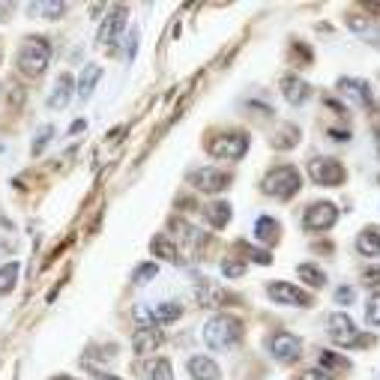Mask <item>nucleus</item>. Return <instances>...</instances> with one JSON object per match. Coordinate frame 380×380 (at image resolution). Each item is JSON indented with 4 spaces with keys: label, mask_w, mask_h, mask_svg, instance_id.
Wrapping results in <instances>:
<instances>
[{
    "label": "nucleus",
    "mask_w": 380,
    "mask_h": 380,
    "mask_svg": "<svg viewBox=\"0 0 380 380\" xmlns=\"http://www.w3.org/2000/svg\"><path fill=\"white\" fill-rule=\"evenodd\" d=\"M243 338V321L234 314H216L204 323V341L213 350H225Z\"/></svg>",
    "instance_id": "obj_1"
},
{
    "label": "nucleus",
    "mask_w": 380,
    "mask_h": 380,
    "mask_svg": "<svg viewBox=\"0 0 380 380\" xmlns=\"http://www.w3.org/2000/svg\"><path fill=\"white\" fill-rule=\"evenodd\" d=\"M48 60H52V42L45 36H28L18 52V72L28 75V78H36L42 75Z\"/></svg>",
    "instance_id": "obj_2"
},
{
    "label": "nucleus",
    "mask_w": 380,
    "mask_h": 380,
    "mask_svg": "<svg viewBox=\"0 0 380 380\" xmlns=\"http://www.w3.org/2000/svg\"><path fill=\"white\" fill-rule=\"evenodd\" d=\"M299 171L294 165H278L273 168L267 177H263V192L275 201H290L297 192H299Z\"/></svg>",
    "instance_id": "obj_3"
},
{
    "label": "nucleus",
    "mask_w": 380,
    "mask_h": 380,
    "mask_svg": "<svg viewBox=\"0 0 380 380\" xmlns=\"http://www.w3.org/2000/svg\"><path fill=\"white\" fill-rule=\"evenodd\" d=\"M207 150H210V156H216V159L237 162V159H243L249 153V135L246 132L219 135V138H213V141L207 144Z\"/></svg>",
    "instance_id": "obj_4"
},
{
    "label": "nucleus",
    "mask_w": 380,
    "mask_h": 380,
    "mask_svg": "<svg viewBox=\"0 0 380 380\" xmlns=\"http://www.w3.org/2000/svg\"><path fill=\"white\" fill-rule=\"evenodd\" d=\"M326 326H329V338H333L338 348H357L360 341H362L357 323H353L345 311H333V314H329Z\"/></svg>",
    "instance_id": "obj_5"
},
{
    "label": "nucleus",
    "mask_w": 380,
    "mask_h": 380,
    "mask_svg": "<svg viewBox=\"0 0 380 380\" xmlns=\"http://www.w3.org/2000/svg\"><path fill=\"white\" fill-rule=\"evenodd\" d=\"M309 177L318 186H338L345 183V165H341L338 159H329V156H318L309 162Z\"/></svg>",
    "instance_id": "obj_6"
},
{
    "label": "nucleus",
    "mask_w": 380,
    "mask_h": 380,
    "mask_svg": "<svg viewBox=\"0 0 380 380\" xmlns=\"http://www.w3.org/2000/svg\"><path fill=\"white\" fill-rule=\"evenodd\" d=\"M338 222V207L329 204V201H318V204L306 207L302 213V227L306 231H329Z\"/></svg>",
    "instance_id": "obj_7"
},
{
    "label": "nucleus",
    "mask_w": 380,
    "mask_h": 380,
    "mask_svg": "<svg viewBox=\"0 0 380 380\" xmlns=\"http://www.w3.org/2000/svg\"><path fill=\"white\" fill-rule=\"evenodd\" d=\"M267 297L273 302H278V306H297V309L311 306V297L306 294V290H299L297 285H290V282H270L267 285Z\"/></svg>",
    "instance_id": "obj_8"
},
{
    "label": "nucleus",
    "mask_w": 380,
    "mask_h": 380,
    "mask_svg": "<svg viewBox=\"0 0 380 380\" xmlns=\"http://www.w3.org/2000/svg\"><path fill=\"white\" fill-rule=\"evenodd\" d=\"M189 180H192L198 192H225V189L231 186V174L219 171V168H198Z\"/></svg>",
    "instance_id": "obj_9"
},
{
    "label": "nucleus",
    "mask_w": 380,
    "mask_h": 380,
    "mask_svg": "<svg viewBox=\"0 0 380 380\" xmlns=\"http://www.w3.org/2000/svg\"><path fill=\"white\" fill-rule=\"evenodd\" d=\"M270 353L278 362H297L299 353H302V341L290 333H275L270 338Z\"/></svg>",
    "instance_id": "obj_10"
},
{
    "label": "nucleus",
    "mask_w": 380,
    "mask_h": 380,
    "mask_svg": "<svg viewBox=\"0 0 380 380\" xmlns=\"http://www.w3.org/2000/svg\"><path fill=\"white\" fill-rule=\"evenodd\" d=\"M126 28V9L123 6H114L108 16L102 18V24H99V33H96V42L99 45H111L120 40V33Z\"/></svg>",
    "instance_id": "obj_11"
},
{
    "label": "nucleus",
    "mask_w": 380,
    "mask_h": 380,
    "mask_svg": "<svg viewBox=\"0 0 380 380\" xmlns=\"http://www.w3.org/2000/svg\"><path fill=\"white\" fill-rule=\"evenodd\" d=\"M338 93H341V96H348L353 105L372 108V93H369V84L360 81V78H338Z\"/></svg>",
    "instance_id": "obj_12"
},
{
    "label": "nucleus",
    "mask_w": 380,
    "mask_h": 380,
    "mask_svg": "<svg viewBox=\"0 0 380 380\" xmlns=\"http://www.w3.org/2000/svg\"><path fill=\"white\" fill-rule=\"evenodd\" d=\"M282 93H285V99L290 105H302V102H309L311 99V87L302 78H297V75H287V78L282 81Z\"/></svg>",
    "instance_id": "obj_13"
},
{
    "label": "nucleus",
    "mask_w": 380,
    "mask_h": 380,
    "mask_svg": "<svg viewBox=\"0 0 380 380\" xmlns=\"http://www.w3.org/2000/svg\"><path fill=\"white\" fill-rule=\"evenodd\" d=\"M162 345V333L159 329H135V336H132V348L138 357H147V353H153L156 348Z\"/></svg>",
    "instance_id": "obj_14"
},
{
    "label": "nucleus",
    "mask_w": 380,
    "mask_h": 380,
    "mask_svg": "<svg viewBox=\"0 0 380 380\" xmlns=\"http://www.w3.org/2000/svg\"><path fill=\"white\" fill-rule=\"evenodd\" d=\"M189 374H192V380H219L222 377L219 365L210 357H192L189 360Z\"/></svg>",
    "instance_id": "obj_15"
},
{
    "label": "nucleus",
    "mask_w": 380,
    "mask_h": 380,
    "mask_svg": "<svg viewBox=\"0 0 380 380\" xmlns=\"http://www.w3.org/2000/svg\"><path fill=\"white\" fill-rule=\"evenodd\" d=\"M150 251H153V258L171 261V263H183V258H180V249H177V246L171 243V237H165V234L153 237V243H150Z\"/></svg>",
    "instance_id": "obj_16"
},
{
    "label": "nucleus",
    "mask_w": 380,
    "mask_h": 380,
    "mask_svg": "<svg viewBox=\"0 0 380 380\" xmlns=\"http://www.w3.org/2000/svg\"><path fill=\"white\" fill-rule=\"evenodd\" d=\"M69 99H72V75H60L52 96H48V105H52L54 111H60V108L69 105Z\"/></svg>",
    "instance_id": "obj_17"
},
{
    "label": "nucleus",
    "mask_w": 380,
    "mask_h": 380,
    "mask_svg": "<svg viewBox=\"0 0 380 380\" xmlns=\"http://www.w3.org/2000/svg\"><path fill=\"white\" fill-rule=\"evenodd\" d=\"M99 78H102V69H99L96 63H90V66H84V72L78 75V96H81V99H90V93L96 90Z\"/></svg>",
    "instance_id": "obj_18"
},
{
    "label": "nucleus",
    "mask_w": 380,
    "mask_h": 380,
    "mask_svg": "<svg viewBox=\"0 0 380 380\" xmlns=\"http://www.w3.org/2000/svg\"><path fill=\"white\" fill-rule=\"evenodd\" d=\"M357 249L362 251L365 258H380V234L374 231V227H365V231H360Z\"/></svg>",
    "instance_id": "obj_19"
},
{
    "label": "nucleus",
    "mask_w": 380,
    "mask_h": 380,
    "mask_svg": "<svg viewBox=\"0 0 380 380\" xmlns=\"http://www.w3.org/2000/svg\"><path fill=\"white\" fill-rule=\"evenodd\" d=\"M204 216L213 227H225L227 222H231V204H227V201H213V204H207Z\"/></svg>",
    "instance_id": "obj_20"
},
{
    "label": "nucleus",
    "mask_w": 380,
    "mask_h": 380,
    "mask_svg": "<svg viewBox=\"0 0 380 380\" xmlns=\"http://www.w3.org/2000/svg\"><path fill=\"white\" fill-rule=\"evenodd\" d=\"M150 314H153V323L162 326V323H171L183 314V309L177 306V302H156V306H150Z\"/></svg>",
    "instance_id": "obj_21"
},
{
    "label": "nucleus",
    "mask_w": 380,
    "mask_h": 380,
    "mask_svg": "<svg viewBox=\"0 0 380 380\" xmlns=\"http://www.w3.org/2000/svg\"><path fill=\"white\" fill-rule=\"evenodd\" d=\"M18 273H21L18 261H9V263L0 267V297L12 294V287H16V282H18Z\"/></svg>",
    "instance_id": "obj_22"
},
{
    "label": "nucleus",
    "mask_w": 380,
    "mask_h": 380,
    "mask_svg": "<svg viewBox=\"0 0 380 380\" xmlns=\"http://www.w3.org/2000/svg\"><path fill=\"white\" fill-rule=\"evenodd\" d=\"M255 237H258V243H275L278 239V222L270 219V216H261L258 225H255Z\"/></svg>",
    "instance_id": "obj_23"
},
{
    "label": "nucleus",
    "mask_w": 380,
    "mask_h": 380,
    "mask_svg": "<svg viewBox=\"0 0 380 380\" xmlns=\"http://www.w3.org/2000/svg\"><path fill=\"white\" fill-rule=\"evenodd\" d=\"M28 12L30 16H45V18H60L63 12H66V4H63V0H54V4H30L28 6Z\"/></svg>",
    "instance_id": "obj_24"
},
{
    "label": "nucleus",
    "mask_w": 380,
    "mask_h": 380,
    "mask_svg": "<svg viewBox=\"0 0 380 380\" xmlns=\"http://www.w3.org/2000/svg\"><path fill=\"white\" fill-rule=\"evenodd\" d=\"M144 380H174V369L168 360H153L147 365L144 372Z\"/></svg>",
    "instance_id": "obj_25"
},
{
    "label": "nucleus",
    "mask_w": 380,
    "mask_h": 380,
    "mask_svg": "<svg viewBox=\"0 0 380 380\" xmlns=\"http://www.w3.org/2000/svg\"><path fill=\"white\" fill-rule=\"evenodd\" d=\"M297 273H299L302 282L311 285V287H323V285H326V273H323L321 267H314V263H302Z\"/></svg>",
    "instance_id": "obj_26"
},
{
    "label": "nucleus",
    "mask_w": 380,
    "mask_h": 380,
    "mask_svg": "<svg viewBox=\"0 0 380 380\" xmlns=\"http://www.w3.org/2000/svg\"><path fill=\"white\" fill-rule=\"evenodd\" d=\"M297 138H299L297 126H282V129H278V135L273 138V147H275V150H287V147L297 144Z\"/></svg>",
    "instance_id": "obj_27"
},
{
    "label": "nucleus",
    "mask_w": 380,
    "mask_h": 380,
    "mask_svg": "<svg viewBox=\"0 0 380 380\" xmlns=\"http://www.w3.org/2000/svg\"><path fill=\"white\" fill-rule=\"evenodd\" d=\"M222 273H225L227 278L246 275V261H243V258H225V261H222Z\"/></svg>",
    "instance_id": "obj_28"
},
{
    "label": "nucleus",
    "mask_w": 380,
    "mask_h": 380,
    "mask_svg": "<svg viewBox=\"0 0 380 380\" xmlns=\"http://www.w3.org/2000/svg\"><path fill=\"white\" fill-rule=\"evenodd\" d=\"M156 273H159L156 263H141V267L132 273V282H135V285H147L150 278H156Z\"/></svg>",
    "instance_id": "obj_29"
},
{
    "label": "nucleus",
    "mask_w": 380,
    "mask_h": 380,
    "mask_svg": "<svg viewBox=\"0 0 380 380\" xmlns=\"http://www.w3.org/2000/svg\"><path fill=\"white\" fill-rule=\"evenodd\" d=\"M321 365H326V369H341V372L350 369V362L345 357H336V353H329V350H321Z\"/></svg>",
    "instance_id": "obj_30"
},
{
    "label": "nucleus",
    "mask_w": 380,
    "mask_h": 380,
    "mask_svg": "<svg viewBox=\"0 0 380 380\" xmlns=\"http://www.w3.org/2000/svg\"><path fill=\"white\" fill-rule=\"evenodd\" d=\"M52 138H54V126H42V129L36 132V141H33V156H40Z\"/></svg>",
    "instance_id": "obj_31"
},
{
    "label": "nucleus",
    "mask_w": 380,
    "mask_h": 380,
    "mask_svg": "<svg viewBox=\"0 0 380 380\" xmlns=\"http://www.w3.org/2000/svg\"><path fill=\"white\" fill-rule=\"evenodd\" d=\"M243 251H246V255H249L251 261H255V263H273V255H270L267 249H258V246L243 243Z\"/></svg>",
    "instance_id": "obj_32"
},
{
    "label": "nucleus",
    "mask_w": 380,
    "mask_h": 380,
    "mask_svg": "<svg viewBox=\"0 0 380 380\" xmlns=\"http://www.w3.org/2000/svg\"><path fill=\"white\" fill-rule=\"evenodd\" d=\"M365 318H369L372 326H380V294H374L369 299V306H365Z\"/></svg>",
    "instance_id": "obj_33"
},
{
    "label": "nucleus",
    "mask_w": 380,
    "mask_h": 380,
    "mask_svg": "<svg viewBox=\"0 0 380 380\" xmlns=\"http://www.w3.org/2000/svg\"><path fill=\"white\" fill-rule=\"evenodd\" d=\"M299 380H336V377H329V374L321 372V369H309V372L299 374Z\"/></svg>",
    "instance_id": "obj_34"
},
{
    "label": "nucleus",
    "mask_w": 380,
    "mask_h": 380,
    "mask_svg": "<svg viewBox=\"0 0 380 380\" xmlns=\"http://www.w3.org/2000/svg\"><path fill=\"white\" fill-rule=\"evenodd\" d=\"M362 278H365V285H380V267H369L362 273Z\"/></svg>",
    "instance_id": "obj_35"
},
{
    "label": "nucleus",
    "mask_w": 380,
    "mask_h": 380,
    "mask_svg": "<svg viewBox=\"0 0 380 380\" xmlns=\"http://www.w3.org/2000/svg\"><path fill=\"white\" fill-rule=\"evenodd\" d=\"M126 48H129V60L135 57L138 52V30H129V40H126Z\"/></svg>",
    "instance_id": "obj_36"
},
{
    "label": "nucleus",
    "mask_w": 380,
    "mask_h": 380,
    "mask_svg": "<svg viewBox=\"0 0 380 380\" xmlns=\"http://www.w3.org/2000/svg\"><path fill=\"white\" fill-rule=\"evenodd\" d=\"M336 299H338V302H350V299H353V290H350V287H341L338 294H336Z\"/></svg>",
    "instance_id": "obj_37"
},
{
    "label": "nucleus",
    "mask_w": 380,
    "mask_h": 380,
    "mask_svg": "<svg viewBox=\"0 0 380 380\" xmlns=\"http://www.w3.org/2000/svg\"><path fill=\"white\" fill-rule=\"evenodd\" d=\"M96 380H120V377H114V374H105V372H96Z\"/></svg>",
    "instance_id": "obj_38"
},
{
    "label": "nucleus",
    "mask_w": 380,
    "mask_h": 380,
    "mask_svg": "<svg viewBox=\"0 0 380 380\" xmlns=\"http://www.w3.org/2000/svg\"><path fill=\"white\" fill-rule=\"evenodd\" d=\"M52 380H75V377H66V374H57V377H52Z\"/></svg>",
    "instance_id": "obj_39"
}]
</instances>
